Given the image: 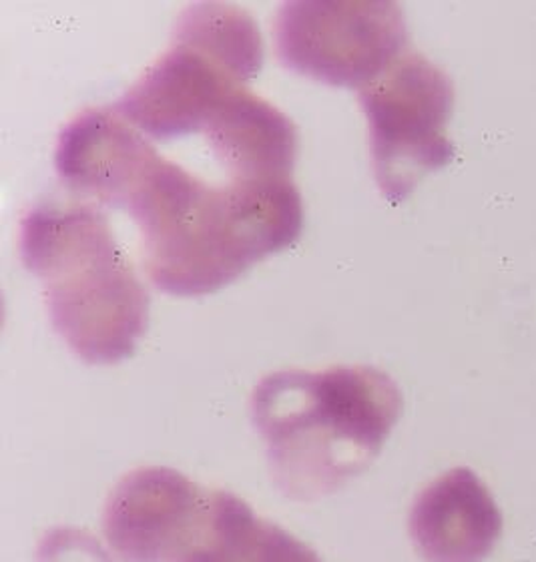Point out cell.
I'll use <instances>...</instances> for the list:
<instances>
[{
	"label": "cell",
	"instance_id": "cell-2",
	"mask_svg": "<svg viewBox=\"0 0 536 562\" xmlns=\"http://www.w3.org/2000/svg\"><path fill=\"white\" fill-rule=\"evenodd\" d=\"M21 251L77 350L93 358L131 350L147 326L149 293L103 213L77 201L45 203L24 217Z\"/></svg>",
	"mask_w": 536,
	"mask_h": 562
},
{
	"label": "cell",
	"instance_id": "cell-3",
	"mask_svg": "<svg viewBox=\"0 0 536 562\" xmlns=\"http://www.w3.org/2000/svg\"><path fill=\"white\" fill-rule=\"evenodd\" d=\"M370 121L373 167L390 200H404L422 177L453 159L446 123L455 91L443 70L404 50L360 89Z\"/></svg>",
	"mask_w": 536,
	"mask_h": 562
},
{
	"label": "cell",
	"instance_id": "cell-4",
	"mask_svg": "<svg viewBox=\"0 0 536 562\" xmlns=\"http://www.w3.org/2000/svg\"><path fill=\"white\" fill-rule=\"evenodd\" d=\"M286 65L360 91L406 50L402 11L392 2H295L276 19Z\"/></svg>",
	"mask_w": 536,
	"mask_h": 562
},
{
	"label": "cell",
	"instance_id": "cell-1",
	"mask_svg": "<svg viewBox=\"0 0 536 562\" xmlns=\"http://www.w3.org/2000/svg\"><path fill=\"white\" fill-rule=\"evenodd\" d=\"M55 161L72 191L137 223L145 271L164 292H217L302 232L293 181L211 183L167 159L111 109L67 125Z\"/></svg>",
	"mask_w": 536,
	"mask_h": 562
}]
</instances>
